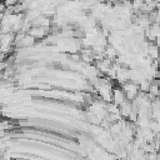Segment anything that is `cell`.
Segmentation results:
<instances>
[{"label":"cell","mask_w":160,"mask_h":160,"mask_svg":"<svg viewBox=\"0 0 160 160\" xmlns=\"http://www.w3.org/2000/svg\"><path fill=\"white\" fill-rule=\"evenodd\" d=\"M122 91L125 92L126 99L130 100V101H132L138 96V94H139V85L136 82H134V81L125 82L122 85Z\"/></svg>","instance_id":"6da1fadb"},{"label":"cell","mask_w":160,"mask_h":160,"mask_svg":"<svg viewBox=\"0 0 160 160\" xmlns=\"http://www.w3.org/2000/svg\"><path fill=\"white\" fill-rule=\"evenodd\" d=\"M125 100H128V99H126L125 92H124L122 90H120V89H112V102L120 105V104H122Z\"/></svg>","instance_id":"7a4b0ae2"}]
</instances>
